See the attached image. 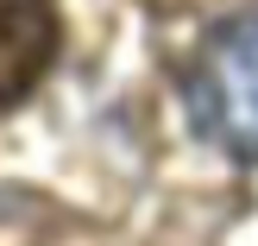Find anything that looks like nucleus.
<instances>
[{
  "mask_svg": "<svg viewBox=\"0 0 258 246\" xmlns=\"http://www.w3.org/2000/svg\"><path fill=\"white\" fill-rule=\"evenodd\" d=\"M57 7L50 0H0V108L38 88V76L57 57Z\"/></svg>",
  "mask_w": 258,
  "mask_h": 246,
  "instance_id": "obj_2",
  "label": "nucleus"
},
{
  "mask_svg": "<svg viewBox=\"0 0 258 246\" xmlns=\"http://www.w3.org/2000/svg\"><path fill=\"white\" fill-rule=\"evenodd\" d=\"M189 101L227 152L258 164V13L221 25L202 44L196 76H189Z\"/></svg>",
  "mask_w": 258,
  "mask_h": 246,
  "instance_id": "obj_1",
  "label": "nucleus"
}]
</instances>
